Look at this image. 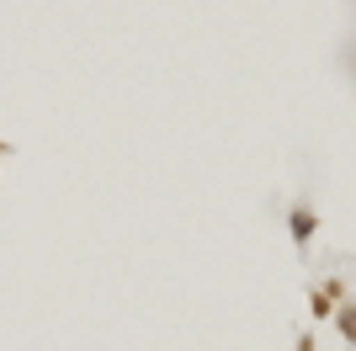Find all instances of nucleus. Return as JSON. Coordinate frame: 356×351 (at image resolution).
I'll return each mask as SVG.
<instances>
[{
  "label": "nucleus",
  "mask_w": 356,
  "mask_h": 351,
  "mask_svg": "<svg viewBox=\"0 0 356 351\" xmlns=\"http://www.w3.org/2000/svg\"><path fill=\"white\" fill-rule=\"evenodd\" d=\"M293 234H298V240H309V234H314V213H293Z\"/></svg>",
  "instance_id": "obj_1"
},
{
  "label": "nucleus",
  "mask_w": 356,
  "mask_h": 351,
  "mask_svg": "<svg viewBox=\"0 0 356 351\" xmlns=\"http://www.w3.org/2000/svg\"><path fill=\"white\" fill-rule=\"evenodd\" d=\"M341 330H346V336L356 341V309H341Z\"/></svg>",
  "instance_id": "obj_2"
}]
</instances>
